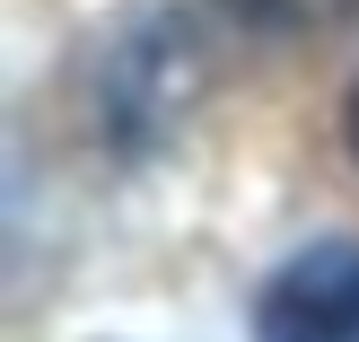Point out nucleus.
Segmentation results:
<instances>
[{"mask_svg": "<svg viewBox=\"0 0 359 342\" xmlns=\"http://www.w3.org/2000/svg\"><path fill=\"white\" fill-rule=\"evenodd\" d=\"M255 334L263 342H359V246L333 237V246L290 255L255 308Z\"/></svg>", "mask_w": 359, "mask_h": 342, "instance_id": "nucleus-1", "label": "nucleus"}, {"mask_svg": "<svg viewBox=\"0 0 359 342\" xmlns=\"http://www.w3.org/2000/svg\"><path fill=\"white\" fill-rule=\"evenodd\" d=\"M342 123H351V150H359V88H351V105H342Z\"/></svg>", "mask_w": 359, "mask_h": 342, "instance_id": "nucleus-2", "label": "nucleus"}]
</instances>
